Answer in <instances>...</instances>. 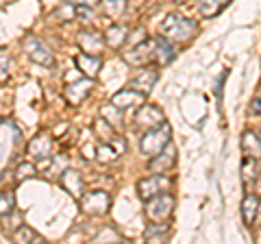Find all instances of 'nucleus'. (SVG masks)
<instances>
[{
  "label": "nucleus",
  "mask_w": 261,
  "mask_h": 244,
  "mask_svg": "<svg viewBox=\"0 0 261 244\" xmlns=\"http://www.w3.org/2000/svg\"><path fill=\"white\" fill-rule=\"evenodd\" d=\"M196 33H198V24L181 13H170L161 22V35L170 42H190Z\"/></svg>",
  "instance_id": "nucleus-1"
},
{
  "label": "nucleus",
  "mask_w": 261,
  "mask_h": 244,
  "mask_svg": "<svg viewBox=\"0 0 261 244\" xmlns=\"http://www.w3.org/2000/svg\"><path fill=\"white\" fill-rule=\"evenodd\" d=\"M170 135H172V129H170L168 122H163V125L154 127V129H148V131L142 135V140H140L142 153L146 157H154L157 153H161L170 142H172L170 140Z\"/></svg>",
  "instance_id": "nucleus-2"
},
{
  "label": "nucleus",
  "mask_w": 261,
  "mask_h": 244,
  "mask_svg": "<svg viewBox=\"0 0 261 244\" xmlns=\"http://www.w3.org/2000/svg\"><path fill=\"white\" fill-rule=\"evenodd\" d=\"M22 48H24V53H27L29 59L33 63H37V66H42V68H53L55 66V55H53V51L39 37H35V35L24 37L22 39Z\"/></svg>",
  "instance_id": "nucleus-3"
},
{
  "label": "nucleus",
  "mask_w": 261,
  "mask_h": 244,
  "mask_svg": "<svg viewBox=\"0 0 261 244\" xmlns=\"http://www.w3.org/2000/svg\"><path fill=\"white\" fill-rule=\"evenodd\" d=\"M174 211V197L168 192L157 194L146 201V216L150 218L152 223H166Z\"/></svg>",
  "instance_id": "nucleus-4"
},
{
  "label": "nucleus",
  "mask_w": 261,
  "mask_h": 244,
  "mask_svg": "<svg viewBox=\"0 0 261 244\" xmlns=\"http://www.w3.org/2000/svg\"><path fill=\"white\" fill-rule=\"evenodd\" d=\"M81 207H83L85 214L89 216H96L100 218L105 214H109V207H111V197L105 190H92V192H85L81 197Z\"/></svg>",
  "instance_id": "nucleus-5"
},
{
  "label": "nucleus",
  "mask_w": 261,
  "mask_h": 244,
  "mask_svg": "<svg viewBox=\"0 0 261 244\" xmlns=\"http://www.w3.org/2000/svg\"><path fill=\"white\" fill-rule=\"evenodd\" d=\"M170 185H172V181L166 177V175H161V173H154L150 177H146V179H140L137 181V194H140V199L146 203L148 199L152 197H157V194H163Z\"/></svg>",
  "instance_id": "nucleus-6"
},
{
  "label": "nucleus",
  "mask_w": 261,
  "mask_h": 244,
  "mask_svg": "<svg viewBox=\"0 0 261 244\" xmlns=\"http://www.w3.org/2000/svg\"><path fill=\"white\" fill-rule=\"evenodd\" d=\"M124 61L133 68H144L148 63H154V37L144 39V42L130 48L128 53H124Z\"/></svg>",
  "instance_id": "nucleus-7"
},
{
  "label": "nucleus",
  "mask_w": 261,
  "mask_h": 244,
  "mask_svg": "<svg viewBox=\"0 0 261 244\" xmlns=\"http://www.w3.org/2000/svg\"><path fill=\"white\" fill-rule=\"evenodd\" d=\"M126 151V142L124 137H120L118 133H113L109 140H102L98 142V149H96V159L100 161V164H111V161H116L122 153Z\"/></svg>",
  "instance_id": "nucleus-8"
},
{
  "label": "nucleus",
  "mask_w": 261,
  "mask_h": 244,
  "mask_svg": "<svg viewBox=\"0 0 261 244\" xmlns=\"http://www.w3.org/2000/svg\"><path fill=\"white\" fill-rule=\"evenodd\" d=\"M166 122V116H163V111L157 107V105H140L137 107V113H135V125L140 129H154Z\"/></svg>",
  "instance_id": "nucleus-9"
},
{
  "label": "nucleus",
  "mask_w": 261,
  "mask_h": 244,
  "mask_svg": "<svg viewBox=\"0 0 261 244\" xmlns=\"http://www.w3.org/2000/svg\"><path fill=\"white\" fill-rule=\"evenodd\" d=\"M144 101H146V94L137 92L133 87H124V89H120V92L113 94L109 103L116 105V107L122 111H128V109H137L140 105H144Z\"/></svg>",
  "instance_id": "nucleus-10"
},
{
  "label": "nucleus",
  "mask_w": 261,
  "mask_h": 244,
  "mask_svg": "<svg viewBox=\"0 0 261 244\" xmlns=\"http://www.w3.org/2000/svg\"><path fill=\"white\" fill-rule=\"evenodd\" d=\"M92 87H94V83H92V79H89V77L79 79V81H74V83H68V85H65L63 99L68 101L70 105H81L89 94H92Z\"/></svg>",
  "instance_id": "nucleus-11"
},
{
  "label": "nucleus",
  "mask_w": 261,
  "mask_h": 244,
  "mask_svg": "<svg viewBox=\"0 0 261 244\" xmlns=\"http://www.w3.org/2000/svg\"><path fill=\"white\" fill-rule=\"evenodd\" d=\"M59 183H61V188L76 201H81V197L85 194V181L79 170H72V168L63 170V175L59 177Z\"/></svg>",
  "instance_id": "nucleus-12"
},
{
  "label": "nucleus",
  "mask_w": 261,
  "mask_h": 244,
  "mask_svg": "<svg viewBox=\"0 0 261 244\" xmlns=\"http://www.w3.org/2000/svg\"><path fill=\"white\" fill-rule=\"evenodd\" d=\"M174 164H176V146L170 142L161 153H157L154 157H150L148 170H150V173H161V175H163L166 170H170Z\"/></svg>",
  "instance_id": "nucleus-13"
},
{
  "label": "nucleus",
  "mask_w": 261,
  "mask_h": 244,
  "mask_svg": "<svg viewBox=\"0 0 261 244\" xmlns=\"http://www.w3.org/2000/svg\"><path fill=\"white\" fill-rule=\"evenodd\" d=\"M29 155L33 159H50L53 155V137L46 135V133H39L37 137H33V140L29 142Z\"/></svg>",
  "instance_id": "nucleus-14"
},
{
  "label": "nucleus",
  "mask_w": 261,
  "mask_h": 244,
  "mask_svg": "<svg viewBox=\"0 0 261 244\" xmlns=\"http://www.w3.org/2000/svg\"><path fill=\"white\" fill-rule=\"evenodd\" d=\"M157 79H159V72L157 70L144 68V70H140L133 79L128 81V87H133V89H137V92H142V94L148 96L150 89L154 87V83H157Z\"/></svg>",
  "instance_id": "nucleus-15"
},
{
  "label": "nucleus",
  "mask_w": 261,
  "mask_h": 244,
  "mask_svg": "<svg viewBox=\"0 0 261 244\" xmlns=\"http://www.w3.org/2000/svg\"><path fill=\"white\" fill-rule=\"evenodd\" d=\"M242 183L246 190H255V185L259 183V190H261V168L257 164V159L252 157H244L242 159Z\"/></svg>",
  "instance_id": "nucleus-16"
},
{
  "label": "nucleus",
  "mask_w": 261,
  "mask_h": 244,
  "mask_svg": "<svg viewBox=\"0 0 261 244\" xmlns=\"http://www.w3.org/2000/svg\"><path fill=\"white\" fill-rule=\"evenodd\" d=\"M176 57V51L170 39L166 37H154V66H168Z\"/></svg>",
  "instance_id": "nucleus-17"
},
{
  "label": "nucleus",
  "mask_w": 261,
  "mask_h": 244,
  "mask_svg": "<svg viewBox=\"0 0 261 244\" xmlns=\"http://www.w3.org/2000/svg\"><path fill=\"white\" fill-rule=\"evenodd\" d=\"M76 42L81 46V51L87 53V55H98L102 51L105 46V37L100 33H96V31H81Z\"/></svg>",
  "instance_id": "nucleus-18"
},
{
  "label": "nucleus",
  "mask_w": 261,
  "mask_h": 244,
  "mask_svg": "<svg viewBox=\"0 0 261 244\" xmlns=\"http://www.w3.org/2000/svg\"><path fill=\"white\" fill-rule=\"evenodd\" d=\"M74 63H76L79 72H83V75L89 77V79H94L98 72H100V68H102V59H100V57H98V55H87V53L76 55Z\"/></svg>",
  "instance_id": "nucleus-19"
},
{
  "label": "nucleus",
  "mask_w": 261,
  "mask_h": 244,
  "mask_svg": "<svg viewBox=\"0 0 261 244\" xmlns=\"http://www.w3.org/2000/svg\"><path fill=\"white\" fill-rule=\"evenodd\" d=\"M257 214H259V194H246L242 201V218H244V225L252 227V223L257 221Z\"/></svg>",
  "instance_id": "nucleus-20"
},
{
  "label": "nucleus",
  "mask_w": 261,
  "mask_h": 244,
  "mask_svg": "<svg viewBox=\"0 0 261 244\" xmlns=\"http://www.w3.org/2000/svg\"><path fill=\"white\" fill-rule=\"evenodd\" d=\"M242 153L244 157L261 159V137L252 131H244L242 135Z\"/></svg>",
  "instance_id": "nucleus-21"
},
{
  "label": "nucleus",
  "mask_w": 261,
  "mask_h": 244,
  "mask_svg": "<svg viewBox=\"0 0 261 244\" xmlns=\"http://www.w3.org/2000/svg\"><path fill=\"white\" fill-rule=\"evenodd\" d=\"M233 0H196L198 5V13L202 18H216L218 13H222Z\"/></svg>",
  "instance_id": "nucleus-22"
},
{
  "label": "nucleus",
  "mask_w": 261,
  "mask_h": 244,
  "mask_svg": "<svg viewBox=\"0 0 261 244\" xmlns=\"http://www.w3.org/2000/svg\"><path fill=\"white\" fill-rule=\"evenodd\" d=\"M13 242H18V244H44L46 240L39 235L35 229H31V227L27 225H20L18 229L13 231Z\"/></svg>",
  "instance_id": "nucleus-23"
},
{
  "label": "nucleus",
  "mask_w": 261,
  "mask_h": 244,
  "mask_svg": "<svg viewBox=\"0 0 261 244\" xmlns=\"http://www.w3.org/2000/svg\"><path fill=\"white\" fill-rule=\"evenodd\" d=\"M126 39H128L126 29L124 27H118V24H113L111 29H107V33H105V44L111 46V48H122Z\"/></svg>",
  "instance_id": "nucleus-24"
},
{
  "label": "nucleus",
  "mask_w": 261,
  "mask_h": 244,
  "mask_svg": "<svg viewBox=\"0 0 261 244\" xmlns=\"http://www.w3.org/2000/svg\"><path fill=\"white\" fill-rule=\"evenodd\" d=\"M144 235L148 242H163L170 235V227L166 223H152V225L146 227Z\"/></svg>",
  "instance_id": "nucleus-25"
},
{
  "label": "nucleus",
  "mask_w": 261,
  "mask_h": 244,
  "mask_svg": "<svg viewBox=\"0 0 261 244\" xmlns=\"http://www.w3.org/2000/svg\"><path fill=\"white\" fill-rule=\"evenodd\" d=\"M102 11L109 18H120L126 11V0H102Z\"/></svg>",
  "instance_id": "nucleus-26"
},
{
  "label": "nucleus",
  "mask_w": 261,
  "mask_h": 244,
  "mask_svg": "<svg viewBox=\"0 0 261 244\" xmlns=\"http://www.w3.org/2000/svg\"><path fill=\"white\" fill-rule=\"evenodd\" d=\"M15 209V197L9 190H0V218L11 216Z\"/></svg>",
  "instance_id": "nucleus-27"
},
{
  "label": "nucleus",
  "mask_w": 261,
  "mask_h": 244,
  "mask_svg": "<svg viewBox=\"0 0 261 244\" xmlns=\"http://www.w3.org/2000/svg\"><path fill=\"white\" fill-rule=\"evenodd\" d=\"M94 242H124V238H122L113 227H102V229L94 235Z\"/></svg>",
  "instance_id": "nucleus-28"
},
{
  "label": "nucleus",
  "mask_w": 261,
  "mask_h": 244,
  "mask_svg": "<svg viewBox=\"0 0 261 244\" xmlns=\"http://www.w3.org/2000/svg\"><path fill=\"white\" fill-rule=\"evenodd\" d=\"M120 111H122V109H118L116 105H111V103H109V105H105V107L100 109V116L107 120L111 127H113V125L118 127V125H120Z\"/></svg>",
  "instance_id": "nucleus-29"
},
{
  "label": "nucleus",
  "mask_w": 261,
  "mask_h": 244,
  "mask_svg": "<svg viewBox=\"0 0 261 244\" xmlns=\"http://www.w3.org/2000/svg\"><path fill=\"white\" fill-rule=\"evenodd\" d=\"M37 175V168L31 164V161H24V164L18 166V170H15V181L22 183L24 179H31V177H35Z\"/></svg>",
  "instance_id": "nucleus-30"
},
{
  "label": "nucleus",
  "mask_w": 261,
  "mask_h": 244,
  "mask_svg": "<svg viewBox=\"0 0 261 244\" xmlns=\"http://www.w3.org/2000/svg\"><path fill=\"white\" fill-rule=\"evenodd\" d=\"M55 18L61 20V22H68V20H72V18H76V7L72 5V3L59 7V9L55 11Z\"/></svg>",
  "instance_id": "nucleus-31"
},
{
  "label": "nucleus",
  "mask_w": 261,
  "mask_h": 244,
  "mask_svg": "<svg viewBox=\"0 0 261 244\" xmlns=\"http://www.w3.org/2000/svg\"><path fill=\"white\" fill-rule=\"evenodd\" d=\"M9 72H11V57L5 51H0V83H5L9 79Z\"/></svg>",
  "instance_id": "nucleus-32"
},
{
  "label": "nucleus",
  "mask_w": 261,
  "mask_h": 244,
  "mask_svg": "<svg viewBox=\"0 0 261 244\" xmlns=\"http://www.w3.org/2000/svg\"><path fill=\"white\" fill-rule=\"evenodd\" d=\"M76 18L87 22L89 18H92V7H76Z\"/></svg>",
  "instance_id": "nucleus-33"
},
{
  "label": "nucleus",
  "mask_w": 261,
  "mask_h": 244,
  "mask_svg": "<svg viewBox=\"0 0 261 244\" xmlns=\"http://www.w3.org/2000/svg\"><path fill=\"white\" fill-rule=\"evenodd\" d=\"M68 3H72L74 7H96L100 0H68Z\"/></svg>",
  "instance_id": "nucleus-34"
},
{
  "label": "nucleus",
  "mask_w": 261,
  "mask_h": 244,
  "mask_svg": "<svg viewBox=\"0 0 261 244\" xmlns=\"http://www.w3.org/2000/svg\"><path fill=\"white\" fill-rule=\"evenodd\" d=\"M250 111L257 113V116H261V99H252L250 103Z\"/></svg>",
  "instance_id": "nucleus-35"
},
{
  "label": "nucleus",
  "mask_w": 261,
  "mask_h": 244,
  "mask_svg": "<svg viewBox=\"0 0 261 244\" xmlns=\"http://www.w3.org/2000/svg\"><path fill=\"white\" fill-rule=\"evenodd\" d=\"M7 3H9V0H0V7H5Z\"/></svg>",
  "instance_id": "nucleus-36"
}]
</instances>
